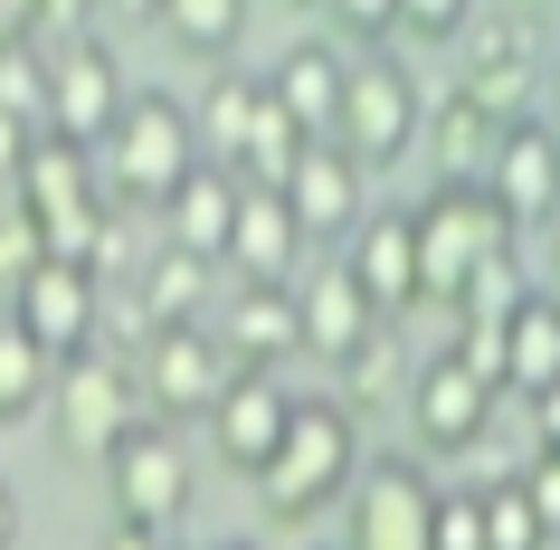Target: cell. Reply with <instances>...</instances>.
<instances>
[{"label":"cell","mask_w":560,"mask_h":550,"mask_svg":"<svg viewBox=\"0 0 560 550\" xmlns=\"http://www.w3.org/2000/svg\"><path fill=\"white\" fill-rule=\"evenodd\" d=\"M200 124H190V95L172 86H133V105H124L115 143L95 152V172H105V200L133 219V209H172L180 180L200 172Z\"/></svg>","instance_id":"cell-2"},{"label":"cell","mask_w":560,"mask_h":550,"mask_svg":"<svg viewBox=\"0 0 560 550\" xmlns=\"http://www.w3.org/2000/svg\"><path fill=\"white\" fill-rule=\"evenodd\" d=\"M20 522H30V513H20V493L0 484V550H20Z\"/></svg>","instance_id":"cell-43"},{"label":"cell","mask_w":560,"mask_h":550,"mask_svg":"<svg viewBox=\"0 0 560 550\" xmlns=\"http://www.w3.org/2000/svg\"><path fill=\"white\" fill-rule=\"evenodd\" d=\"M361 428H352V408L332 399V389H314V399H295V428H285V446H276V465L257 475V503L266 522H285V531H304V522H324L352 503L361 484Z\"/></svg>","instance_id":"cell-1"},{"label":"cell","mask_w":560,"mask_h":550,"mask_svg":"<svg viewBox=\"0 0 560 550\" xmlns=\"http://www.w3.org/2000/svg\"><path fill=\"white\" fill-rule=\"evenodd\" d=\"M428 133V86L418 67L389 48V58H352V95H342V124H332V152L352 162L361 180L371 172H399Z\"/></svg>","instance_id":"cell-4"},{"label":"cell","mask_w":560,"mask_h":550,"mask_svg":"<svg viewBox=\"0 0 560 550\" xmlns=\"http://www.w3.org/2000/svg\"><path fill=\"white\" fill-rule=\"evenodd\" d=\"M30 152H38V133H30V124H10V115H0V190H20Z\"/></svg>","instance_id":"cell-39"},{"label":"cell","mask_w":560,"mask_h":550,"mask_svg":"<svg viewBox=\"0 0 560 550\" xmlns=\"http://www.w3.org/2000/svg\"><path fill=\"white\" fill-rule=\"evenodd\" d=\"M314 152H324V143H314V133L266 95L257 124H247V152H237V180H247V190H295V172L314 162Z\"/></svg>","instance_id":"cell-28"},{"label":"cell","mask_w":560,"mask_h":550,"mask_svg":"<svg viewBox=\"0 0 560 550\" xmlns=\"http://www.w3.org/2000/svg\"><path fill=\"white\" fill-rule=\"evenodd\" d=\"M133 379H143V418H162V428H209V408L229 389V351H219L209 323L200 332H152Z\"/></svg>","instance_id":"cell-13"},{"label":"cell","mask_w":560,"mask_h":550,"mask_svg":"<svg viewBox=\"0 0 560 550\" xmlns=\"http://www.w3.org/2000/svg\"><path fill=\"white\" fill-rule=\"evenodd\" d=\"M513 475H523V493H532V513H541V531L560 541V446H532Z\"/></svg>","instance_id":"cell-38"},{"label":"cell","mask_w":560,"mask_h":550,"mask_svg":"<svg viewBox=\"0 0 560 550\" xmlns=\"http://www.w3.org/2000/svg\"><path fill=\"white\" fill-rule=\"evenodd\" d=\"M314 20H324V38L342 58H389V48H399V10H389V0H332Z\"/></svg>","instance_id":"cell-32"},{"label":"cell","mask_w":560,"mask_h":550,"mask_svg":"<svg viewBox=\"0 0 560 550\" xmlns=\"http://www.w3.org/2000/svg\"><path fill=\"white\" fill-rule=\"evenodd\" d=\"M143 20H152L162 38H172L180 58L229 67V48L247 38V20H257V10H247V0H162V10H143Z\"/></svg>","instance_id":"cell-29"},{"label":"cell","mask_w":560,"mask_h":550,"mask_svg":"<svg viewBox=\"0 0 560 550\" xmlns=\"http://www.w3.org/2000/svg\"><path fill=\"white\" fill-rule=\"evenodd\" d=\"M0 115L30 124V133H48V48H38V38L0 48Z\"/></svg>","instance_id":"cell-33"},{"label":"cell","mask_w":560,"mask_h":550,"mask_svg":"<svg viewBox=\"0 0 560 550\" xmlns=\"http://www.w3.org/2000/svg\"><path fill=\"white\" fill-rule=\"evenodd\" d=\"M10 323H20V332H30L38 351H48V361H86V351H105V285H95L86 266H67V257H48L30 276V285L10 294Z\"/></svg>","instance_id":"cell-12"},{"label":"cell","mask_w":560,"mask_h":550,"mask_svg":"<svg viewBox=\"0 0 560 550\" xmlns=\"http://www.w3.org/2000/svg\"><path fill=\"white\" fill-rule=\"evenodd\" d=\"M124 105H133L124 58H115L95 30L48 38V133H58V143L105 152V143H115V124H124Z\"/></svg>","instance_id":"cell-8"},{"label":"cell","mask_w":560,"mask_h":550,"mask_svg":"<svg viewBox=\"0 0 560 550\" xmlns=\"http://www.w3.org/2000/svg\"><path fill=\"white\" fill-rule=\"evenodd\" d=\"M105 493H115V522L152 531V541H172L180 522H190V493H200V484H190V446H180V428L143 418V428L105 456Z\"/></svg>","instance_id":"cell-9"},{"label":"cell","mask_w":560,"mask_h":550,"mask_svg":"<svg viewBox=\"0 0 560 550\" xmlns=\"http://www.w3.org/2000/svg\"><path fill=\"white\" fill-rule=\"evenodd\" d=\"M503 351H513V379H503V399H541V389H560V294L532 285L513 314H503Z\"/></svg>","instance_id":"cell-25"},{"label":"cell","mask_w":560,"mask_h":550,"mask_svg":"<svg viewBox=\"0 0 560 550\" xmlns=\"http://www.w3.org/2000/svg\"><path fill=\"white\" fill-rule=\"evenodd\" d=\"M485 200L503 209V229H513V237H541V229L560 219V133H551L541 115L503 124L494 172H485Z\"/></svg>","instance_id":"cell-14"},{"label":"cell","mask_w":560,"mask_h":550,"mask_svg":"<svg viewBox=\"0 0 560 550\" xmlns=\"http://www.w3.org/2000/svg\"><path fill=\"white\" fill-rule=\"evenodd\" d=\"M209 332H219V351H229V371L285 379V361L304 351L295 285H229V294H219V314H209Z\"/></svg>","instance_id":"cell-17"},{"label":"cell","mask_w":560,"mask_h":550,"mask_svg":"<svg viewBox=\"0 0 560 550\" xmlns=\"http://www.w3.org/2000/svg\"><path fill=\"white\" fill-rule=\"evenodd\" d=\"M466 0H409V10H399V48H456V38H466Z\"/></svg>","instance_id":"cell-36"},{"label":"cell","mask_w":560,"mask_h":550,"mask_svg":"<svg viewBox=\"0 0 560 550\" xmlns=\"http://www.w3.org/2000/svg\"><path fill=\"white\" fill-rule=\"evenodd\" d=\"M285 209H295V229H304V247H314V257H342V247H352V229L371 219V209H361V172H352V162H342L332 143L295 172Z\"/></svg>","instance_id":"cell-22"},{"label":"cell","mask_w":560,"mask_h":550,"mask_svg":"<svg viewBox=\"0 0 560 550\" xmlns=\"http://www.w3.org/2000/svg\"><path fill=\"white\" fill-rule=\"evenodd\" d=\"M409 379H418L409 332H399V323H381V332H371L352 361H332V399L352 408V428H361V418H389V408H409Z\"/></svg>","instance_id":"cell-24"},{"label":"cell","mask_w":560,"mask_h":550,"mask_svg":"<svg viewBox=\"0 0 560 550\" xmlns=\"http://www.w3.org/2000/svg\"><path fill=\"white\" fill-rule=\"evenodd\" d=\"M219 550H257V541H219Z\"/></svg>","instance_id":"cell-45"},{"label":"cell","mask_w":560,"mask_h":550,"mask_svg":"<svg viewBox=\"0 0 560 550\" xmlns=\"http://www.w3.org/2000/svg\"><path fill=\"white\" fill-rule=\"evenodd\" d=\"M523 294H532V285H523V247H503V257L475 266V285H466V304H456V323H503Z\"/></svg>","instance_id":"cell-34"},{"label":"cell","mask_w":560,"mask_h":550,"mask_svg":"<svg viewBox=\"0 0 560 550\" xmlns=\"http://www.w3.org/2000/svg\"><path fill=\"white\" fill-rule=\"evenodd\" d=\"M58 399V361L20 332V323L0 314V428H20V418H38V408Z\"/></svg>","instance_id":"cell-30"},{"label":"cell","mask_w":560,"mask_h":550,"mask_svg":"<svg viewBox=\"0 0 560 550\" xmlns=\"http://www.w3.org/2000/svg\"><path fill=\"white\" fill-rule=\"evenodd\" d=\"M342 550H438V475L428 456L389 446L361 465L352 503H342Z\"/></svg>","instance_id":"cell-7"},{"label":"cell","mask_w":560,"mask_h":550,"mask_svg":"<svg viewBox=\"0 0 560 550\" xmlns=\"http://www.w3.org/2000/svg\"><path fill=\"white\" fill-rule=\"evenodd\" d=\"M438 550H485V513H475V484H438Z\"/></svg>","instance_id":"cell-37"},{"label":"cell","mask_w":560,"mask_h":550,"mask_svg":"<svg viewBox=\"0 0 560 550\" xmlns=\"http://www.w3.org/2000/svg\"><path fill=\"white\" fill-rule=\"evenodd\" d=\"M20 209L38 219L48 257H67V266H86V257H95V229L115 219V200H105V172H95V152L58 143V133H38L30 172H20Z\"/></svg>","instance_id":"cell-6"},{"label":"cell","mask_w":560,"mask_h":550,"mask_svg":"<svg viewBox=\"0 0 560 550\" xmlns=\"http://www.w3.org/2000/svg\"><path fill=\"white\" fill-rule=\"evenodd\" d=\"M133 428H143V379H133V361L86 351V361H67V371H58V446H67V456L105 465Z\"/></svg>","instance_id":"cell-10"},{"label":"cell","mask_w":560,"mask_h":550,"mask_svg":"<svg viewBox=\"0 0 560 550\" xmlns=\"http://www.w3.org/2000/svg\"><path fill=\"white\" fill-rule=\"evenodd\" d=\"M219 314V266L209 257H180V247H143V266H133V323L152 332H200V323Z\"/></svg>","instance_id":"cell-19"},{"label":"cell","mask_w":560,"mask_h":550,"mask_svg":"<svg viewBox=\"0 0 560 550\" xmlns=\"http://www.w3.org/2000/svg\"><path fill=\"white\" fill-rule=\"evenodd\" d=\"M541 95H551V115H541V124L560 133V58H551V77H541Z\"/></svg>","instance_id":"cell-44"},{"label":"cell","mask_w":560,"mask_h":550,"mask_svg":"<svg viewBox=\"0 0 560 550\" xmlns=\"http://www.w3.org/2000/svg\"><path fill=\"white\" fill-rule=\"evenodd\" d=\"M95 550H172V541H152V531H133V522H115V531H105Z\"/></svg>","instance_id":"cell-41"},{"label":"cell","mask_w":560,"mask_h":550,"mask_svg":"<svg viewBox=\"0 0 560 550\" xmlns=\"http://www.w3.org/2000/svg\"><path fill=\"white\" fill-rule=\"evenodd\" d=\"M237 209H247V180L219 172V162H200V172L180 180V200L162 209V229H172L162 247H180V257H209V266H219V257H229V237H237Z\"/></svg>","instance_id":"cell-23"},{"label":"cell","mask_w":560,"mask_h":550,"mask_svg":"<svg viewBox=\"0 0 560 550\" xmlns=\"http://www.w3.org/2000/svg\"><path fill=\"white\" fill-rule=\"evenodd\" d=\"M551 67H541V20L532 10H475L466 38H456V95H466L475 115L494 124H523L532 86H541Z\"/></svg>","instance_id":"cell-5"},{"label":"cell","mask_w":560,"mask_h":550,"mask_svg":"<svg viewBox=\"0 0 560 550\" xmlns=\"http://www.w3.org/2000/svg\"><path fill=\"white\" fill-rule=\"evenodd\" d=\"M342 266H352V285L371 294V314H381V323L428 314V285H418V219H409L399 200H389V209H371V219L352 229Z\"/></svg>","instance_id":"cell-16"},{"label":"cell","mask_w":560,"mask_h":550,"mask_svg":"<svg viewBox=\"0 0 560 550\" xmlns=\"http://www.w3.org/2000/svg\"><path fill=\"white\" fill-rule=\"evenodd\" d=\"M541 294H560V219L541 229Z\"/></svg>","instance_id":"cell-42"},{"label":"cell","mask_w":560,"mask_h":550,"mask_svg":"<svg viewBox=\"0 0 560 550\" xmlns=\"http://www.w3.org/2000/svg\"><path fill=\"white\" fill-rule=\"evenodd\" d=\"M418 219V285H428V314L456 323V304H466L475 266L503 257V247H523V237L503 229V209L485 200V180H438L428 200H409Z\"/></svg>","instance_id":"cell-3"},{"label":"cell","mask_w":560,"mask_h":550,"mask_svg":"<svg viewBox=\"0 0 560 550\" xmlns=\"http://www.w3.org/2000/svg\"><path fill=\"white\" fill-rule=\"evenodd\" d=\"M532 446H560V389H541V399H532Z\"/></svg>","instance_id":"cell-40"},{"label":"cell","mask_w":560,"mask_h":550,"mask_svg":"<svg viewBox=\"0 0 560 550\" xmlns=\"http://www.w3.org/2000/svg\"><path fill=\"white\" fill-rule=\"evenodd\" d=\"M285 428H295V389L266 379V371H229V389L209 408V456L257 484L266 465H276V446H285Z\"/></svg>","instance_id":"cell-15"},{"label":"cell","mask_w":560,"mask_h":550,"mask_svg":"<svg viewBox=\"0 0 560 550\" xmlns=\"http://www.w3.org/2000/svg\"><path fill=\"white\" fill-rule=\"evenodd\" d=\"M172 550H180V541H172Z\"/></svg>","instance_id":"cell-46"},{"label":"cell","mask_w":560,"mask_h":550,"mask_svg":"<svg viewBox=\"0 0 560 550\" xmlns=\"http://www.w3.org/2000/svg\"><path fill=\"white\" fill-rule=\"evenodd\" d=\"M257 105H266V77H247V67H219V77H209V95L190 105V124H200V152L219 162V172H237Z\"/></svg>","instance_id":"cell-27"},{"label":"cell","mask_w":560,"mask_h":550,"mask_svg":"<svg viewBox=\"0 0 560 550\" xmlns=\"http://www.w3.org/2000/svg\"><path fill=\"white\" fill-rule=\"evenodd\" d=\"M494 408L503 399L438 342L428 361H418V379H409V456H438V465L446 456H475V446L494 436Z\"/></svg>","instance_id":"cell-11"},{"label":"cell","mask_w":560,"mask_h":550,"mask_svg":"<svg viewBox=\"0 0 560 550\" xmlns=\"http://www.w3.org/2000/svg\"><path fill=\"white\" fill-rule=\"evenodd\" d=\"M475 513H485V550H551V531H541V513H532L523 475L475 484Z\"/></svg>","instance_id":"cell-31"},{"label":"cell","mask_w":560,"mask_h":550,"mask_svg":"<svg viewBox=\"0 0 560 550\" xmlns=\"http://www.w3.org/2000/svg\"><path fill=\"white\" fill-rule=\"evenodd\" d=\"M295 323H304V351H314V361H352L361 342H371V332H381V314H371V294L352 285V266L342 257H314L295 276Z\"/></svg>","instance_id":"cell-18"},{"label":"cell","mask_w":560,"mask_h":550,"mask_svg":"<svg viewBox=\"0 0 560 550\" xmlns=\"http://www.w3.org/2000/svg\"><path fill=\"white\" fill-rule=\"evenodd\" d=\"M48 266V237H38V219L20 209V190H0V294H20Z\"/></svg>","instance_id":"cell-35"},{"label":"cell","mask_w":560,"mask_h":550,"mask_svg":"<svg viewBox=\"0 0 560 550\" xmlns=\"http://www.w3.org/2000/svg\"><path fill=\"white\" fill-rule=\"evenodd\" d=\"M219 266H237V285H295L304 266H314V247H304L285 190H247L237 237H229V257H219Z\"/></svg>","instance_id":"cell-21"},{"label":"cell","mask_w":560,"mask_h":550,"mask_svg":"<svg viewBox=\"0 0 560 550\" xmlns=\"http://www.w3.org/2000/svg\"><path fill=\"white\" fill-rule=\"evenodd\" d=\"M266 95H276V105H285V115H295L314 143H332V124H342V95H352V58H342L324 30H314V38H295L285 58L266 67Z\"/></svg>","instance_id":"cell-20"},{"label":"cell","mask_w":560,"mask_h":550,"mask_svg":"<svg viewBox=\"0 0 560 550\" xmlns=\"http://www.w3.org/2000/svg\"><path fill=\"white\" fill-rule=\"evenodd\" d=\"M418 143L438 152V180H485V172H494L503 124H494V115H475L466 95L446 86V95H428V133H418Z\"/></svg>","instance_id":"cell-26"}]
</instances>
